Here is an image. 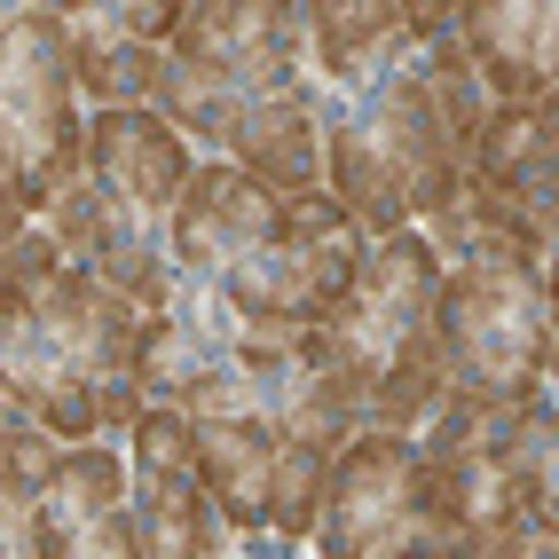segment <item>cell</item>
Instances as JSON below:
<instances>
[{
  "label": "cell",
  "mask_w": 559,
  "mask_h": 559,
  "mask_svg": "<svg viewBox=\"0 0 559 559\" xmlns=\"http://www.w3.org/2000/svg\"><path fill=\"white\" fill-rule=\"evenodd\" d=\"M457 48L480 71L489 103H551L559 87V0H465Z\"/></svg>",
  "instance_id": "e0dca14e"
},
{
  "label": "cell",
  "mask_w": 559,
  "mask_h": 559,
  "mask_svg": "<svg viewBox=\"0 0 559 559\" xmlns=\"http://www.w3.org/2000/svg\"><path fill=\"white\" fill-rule=\"evenodd\" d=\"M418 237L441 260L433 323H441V370L465 394H520L551 379L559 331H551V245L528 237L497 205H480L465 181Z\"/></svg>",
  "instance_id": "3957f363"
},
{
  "label": "cell",
  "mask_w": 559,
  "mask_h": 559,
  "mask_svg": "<svg viewBox=\"0 0 559 559\" xmlns=\"http://www.w3.org/2000/svg\"><path fill=\"white\" fill-rule=\"evenodd\" d=\"M465 0H402V24L409 32H441V24H457Z\"/></svg>",
  "instance_id": "44dd1931"
},
{
  "label": "cell",
  "mask_w": 559,
  "mask_h": 559,
  "mask_svg": "<svg viewBox=\"0 0 559 559\" xmlns=\"http://www.w3.org/2000/svg\"><path fill=\"white\" fill-rule=\"evenodd\" d=\"M190 166H198V151L166 127V110L95 103L87 142H80V174L40 205V221L71 269L127 292L134 308H166L181 284L174 252H166V221H174V198L190 181Z\"/></svg>",
  "instance_id": "277c9868"
},
{
  "label": "cell",
  "mask_w": 559,
  "mask_h": 559,
  "mask_svg": "<svg viewBox=\"0 0 559 559\" xmlns=\"http://www.w3.org/2000/svg\"><path fill=\"white\" fill-rule=\"evenodd\" d=\"M221 158L245 166L252 181H269V190H316L323 181V87L300 80L284 95L245 103L221 134Z\"/></svg>",
  "instance_id": "ac0fdd59"
},
{
  "label": "cell",
  "mask_w": 559,
  "mask_h": 559,
  "mask_svg": "<svg viewBox=\"0 0 559 559\" xmlns=\"http://www.w3.org/2000/svg\"><path fill=\"white\" fill-rule=\"evenodd\" d=\"M80 142H87V103L63 16L16 0L0 16V181L40 213L80 174Z\"/></svg>",
  "instance_id": "9c48e42d"
},
{
  "label": "cell",
  "mask_w": 559,
  "mask_h": 559,
  "mask_svg": "<svg viewBox=\"0 0 559 559\" xmlns=\"http://www.w3.org/2000/svg\"><path fill=\"white\" fill-rule=\"evenodd\" d=\"M465 190L551 245L559 237V110L489 103V119H480L473 151H465Z\"/></svg>",
  "instance_id": "5bb4252c"
},
{
  "label": "cell",
  "mask_w": 559,
  "mask_h": 559,
  "mask_svg": "<svg viewBox=\"0 0 559 559\" xmlns=\"http://www.w3.org/2000/svg\"><path fill=\"white\" fill-rule=\"evenodd\" d=\"M181 426H190V457L205 473V489L229 520V551H284L269 536V480H276V426L269 409H260L252 379L237 347L221 355L213 370H198L190 386H181Z\"/></svg>",
  "instance_id": "8fae6325"
},
{
  "label": "cell",
  "mask_w": 559,
  "mask_h": 559,
  "mask_svg": "<svg viewBox=\"0 0 559 559\" xmlns=\"http://www.w3.org/2000/svg\"><path fill=\"white\" fill-rule=\"evenodd\" d=\"M134 323L127 292L71 269L48 221L32 213L24 237L0 252V370L24 409L63 441H127L151 402L134 386Z\"/></svg>",
  "instance_id": "7a4b0ae2"
},
{
  "label": "cell",
  "mask_w": 559,
  "mask_h": 559,
  "mask_svg": "<svg viewBox=\"0 0 559 559\" xmlns=\"http://www.w3.org/2000/svg\"><path fill=\"white\" fill-rule=\"evenodd\" d=\"M308 544L323 559H465V520L441 497L418 433L362 426L331 465Z\"/></svg>",
  "instance_id": "ba28073f"
},
{
  "label": "cell",
  "mask_w": 559,
  "mask_h": 559,
  "mask_svg": "<svg viewBox=\"0 0 559 559\" xmlns=\"http://www.w3.org/2000/svg\"><path fill=\"white\" fill-rule=\"evenodd\" d=\"M71 71H80V103H151L166 40L190 16V0H56Z\"/></svg>",
  "instance_id": "4fadbf2b"
},
{
  "label": "cell",
  "mask_w": 559,
  "mask_h": 559,
  "mask_svg": "<svg viewBox=\"0 0 559 559\" xmlns=\"http://www.w3.org/2000/svg\"><path fill=\"white\" fill-rule=\"evenodd\" d=\"M433 284H441L433 245L418 229H386V237L362 245L347 292L300 331L308 362L331 379V394L347 402L355 433L362 426L418 433V418L450 394V370H441V323H433Z\"/></svg>",
  "instance_id": "5b68a950"
},
{
  "label": "cell",
  "mask_w": 559,
  "mask_h": 559,
  "mask_svg": "<svg viewBox=\"0 0 559 559\" xmlns=\"http://www.w3.org/2000/svg\"><path fill=\"white\" fill-rule=\"evenodd\" d=\"M32 9H56V0H32Z\"/></svg>",
  "instance_id": "cb8c5ba5"
},
{
  "label": "cell",
  "mask_w": 559,
  "mask_h": 559,
  "mask_svg": "<svg viewBox=\"0 0 559 559\" xmlns=\"http://www.w3.org/2000/svg\"><path fill=\"white\" fill-rule=\"evenodd\" d=\"M9 9H16V0H0V16H9Z\"/></svg>",
  "instance_id": "d4e9b609"
},
{
  "label": "cell",
  "mask_w": 559,
  "mask_h": 559,
  "mask_svg": "<svg viewBox=\"0 0 559 559\" xmlns=\"http://www.w3.org/2000/svg\"><path fill=\"white\" fill-rule=\"evenodd\" d=\"M300 80H316L300 40V0H190V16L166 40L151 110H166V127L190 151L221 158V134L245 103L284 95Z\"/></svg>",
  "instance_id": "52a82bcc"
},
{
  "label": "cell",
  "mask_w": 559,
  "mask_h": 559,
  "mask_svg": "<svg viewBox=\"0 0 559 559\" xmlns=\"http://www.w3.org/2000/svg\"><path fill=\"white\" fill-rule=\"evenodd\" d=\"M127 497H134V551L142 559H213L229 551L205 473L190 457V426L174 402H151L127 433Z\"/></svg>",
  "instance_id": "7c38bea8"
},
{
  "label": "cell",
  "mask_w": 559,
  "mask_h": 559,
  "mask_svg": "<svg viewBox=\"0 0 559 559\" xmlns=\"http://www.w3.org/2000/svg\"><path fill=\"white\" fill-rule=\"evenodd\" d=\"M300 40H308L316 87L355 95L370 80H386L409 24H402V0H300Z\"/></svg>",
  "instance_id": "d6986e66"
},
{
  "label": "cell",
  "mask_w": 559,
  "mask_h": 559,
  "mask_svg": "<svg viewBox=\"0 0 559 559\" xmlns=\"http://www.w3.org/2000/svg\"><path fill=\"white\" fill-rule=\"evenodd\" d=\"M362 245L370 237L355 229V213L331 198L323 181L316 190H292L276 229L213 276V300L237 316V331H308L347 292Z\"/></svg>",
  "instance_id": "30bf717a"
},
{
  "label": "cell",
  "mask_w": 559,
  "mask_h": 559,
  "mask_svg": "<svg viewBox=\"0 0 559 559\" xmlns=\"http://www.w3.org/2000/svg\"><path fill=\"white\" fill-rule=\"evenodd\" d=\"M40 559H142L127 457L110 441H63L56 473L40 480Z\"/></svg>",
  "instance_id": "2e32d148"
},
{
  "label": "cell",
  "mask_w": 559,
  "mask_h": 559,
  "mask_svg": "<svg viewBox=\"0 0 559 559\" xmlns=\"http://www.w3.org/2000/svg\"><path fill=\"white\" fill-rule=\"evenodd\" d=\"M24 418H32V409H24L16 379H9V370H0V433H9V426H24Z\"/></svg>",
  "instance_id": "603a6c76"
},
{
  "label": "cell",
  "mask_w": 559,
  "mask_h": 559,
  "mask_svg": "<svg viewBox=\"0 0 559 559\" xmlns=\"http://www.w3.org/2000/svg\"><path fill=\"white\" fill-rule=\"evenodd\" d=\"M63 457V433L24 418L0 433V559H40V480Z\"/></svg>",
  "instance_id": "ffe728a7"
},
{
  "label": "cell",
  "mask_w": 559,
  "mask_h": 559,
  "mask_svg": "<svg viewBox=\"0 0 559 559\" xmlns=\"http://www.w3.org/2000/svg\"><path fill=\"white\" fill-rule=\"evenodd\" d=\"M24 221H32V205H24V198L9 190V181H0V252H9V245L24 237Z\"/></svg>",
  "instance_id": "7402d4cb"
},
{
  "label": "cell",
  "mask_w": 559,
  "mask_h": 559,
  "mask_svg": "<svg viewBox=\"0 0 559 559\" xmlns=\"http://www.w3.org/2000/svg\"><path fill=\"white\" fill-rule=\"evenodd\" d=\"M489 119V87L457 32H409L386 80L323 95V190L355 213L362 237L418 229L465 181V151Z\"/></svg>",
  "instance_id": "6da1fadb"
},
{
  "label": "cell",
  "mask_w": 559,
  "mask_h": 559,
  "mask_svg": "<svg viewBox=\"0 0 559 559\" xmlns=\"http://www.w3.org/2000/svg\"><path fill=\"white\" fill-rule=\"evenodd\" d=\"M284 198H292V190H269V181H252V174L229 166V158H198L190 181H181V198H174V221H166L174 276L213 284L237 252H252L260 237L276 229Z\"/></svg>",
  "instance_id": "9a60e30c"
},
{
  "label": "cell",
  "mask_w": 559,
  "mask_h": 559,
  "mask_svg": "<svg viewBox=\"0 0 559 559\" xmlns=\"http://www.w3.org/2000/svg\"><path fill=\"white\" fill-rule=\"evenodd\" d=\"M418 450L441 480L450 512L465 520V559L480 536L512 520H544L559 497V426H551V379L520 394H465L450 386L418 418Z\"/></svg>",
  "instance_id": "8992f818"
}]
</instances>
